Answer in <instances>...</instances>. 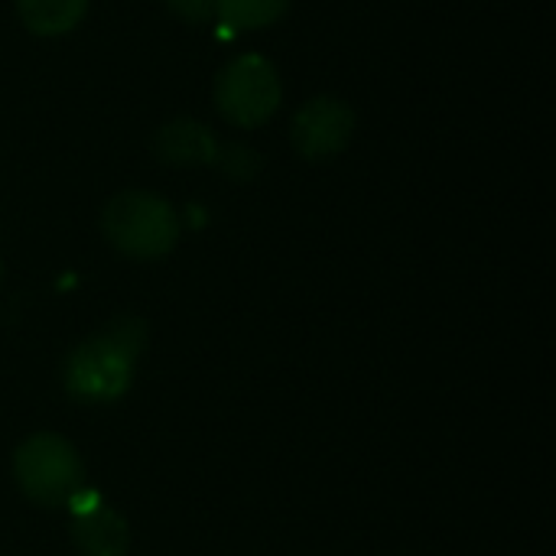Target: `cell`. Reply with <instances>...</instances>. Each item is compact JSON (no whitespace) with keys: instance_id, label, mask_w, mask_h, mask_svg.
Instances as JSON below:
<instances>
[{"instance_id":"30bf717a","label":"cell","mask_w":556,"mask_h":556,"mask_svg":"<svg viewBox=\"0 0 556 556\" xmlns=\"http://www.w3.org/2000/svg\"><path fill=\"white\" fill-rule=\"evenodd\" d=\"M215 163H218L231 179H238V182H248V179H254V176L261 173V156H257V150H254V147H241V143L222 147Z\"/></svg>"},{"instance_id":"9c48e42d","label":"cell","mask_w":556,"mask_h":556,"mask_svg":"<svg viewBox=\"0 0 556 556\" xmlns=\"http://www.w3.org/2000/svg\"><path fill=\"white\" fill-rule=\"evenodd\" d=\"M290 0H215V20L228 33H254L280 23Z\"/></svg>"},{"instance_id":"7c38bea8","label":"cell","mask_w":556,"mask_h":556,"mask_svg":"<svg viewBox=\"0 0 556 556\" xmlns=\"http://www.w3.org/2000/svg\"><path fill=\"white\" fill-rule=\"evenodd\" d=\"M0 277H3V261H0Z\"/></svg>"},{"instance_id":"8fae6325","label":"cell","mask_w":556,"mask_h":556,"mask_svg":"<svg viewBox=\"0 0 556 556\" xmlns=\"http://www.w3.org/2000/svg\"><path fill=\"white\" fill-rule=\"evenodd\" d=\"M166 7L186 23H212L215 20V0H166Z\"/></svg>"},{"instance_id":"52a82bcc","label":"cell","mask_w":556,"mask_h":556,"mask_svg":"<svg viewBox=\"0 0 556 556\" xmlns=\"http://www.w3.org/2000/svg\"><path fill=\"white\" fill-rule=\"evenodd\" d=\"M218 150L215 130L192 117H173L153 134V153L169 166H212Z\"/></svg>"},{"instance_id":"6da1fadb","label":"cell","mask_w":556,"mask_h":556,"mask_svg":"<svg viewBox=\"0 0 556 556\" xmlns=\"http://www.w3.org/2000/svg\"><path fill=\"white\" fill-rule=\"evenodd\" d=\"M143 345H147V323L137 316H121L108 323L101 332L78 342L62 365V384L68 397L81 404L121 401L134 384V371L143 355Z\"/></svg>"},{"instance_id":"7a4b0ae2","label":"cell","mask_w":556,"mask_h":556,"mask_svg":"<svg viewBox=\"0 0 556 556\" xmlns=\"http://www.w3.org/2000/svg\"><path fill=\"white\" fill-rule=\"evenodd\" d=\"M101 231L117 254L130 261H160L176 248L182 222L169 199L147 189H127L104 205Z\"/></svg>"},{"instance_id":"ba28073f","label":"cell","mask_w":556,"mask_h":556,"mask_svg":"<svg viewBox=\"0 0 556 556\" xmlns=\"http://www.w3.org/2000/svg\"><path fill=\"white\" fill-rule=\"evenodd\" d=\"M88 3L91 0H16V13L29 33L62 36V33H72L85 20Z\"/></svg>"},{"instance_id":"5b68a950","label":"cell","mask_w":556,"mask_h":556,"mask_svg":"<svg viewBox=\"0 0 556 556\" xmlns=\"http://www.w3.org/2000/svg\"><path fill=\"white\" fill-rule=\"evenodd\" d=\"M355 134V111L332 98V94H319L309 98L290 121V140L293 150L303 160H332L339 156L349 140Z\"/></svg>"},{"instance_id":"277c9868","label":"cell","mask_w":556,"mask_h":556,"mask_svg":"<svg viewBox=\"0 0 556 556\" xmlns=\"http://www.w3.org/2000/svg\"><path fill=\"white\" fill-rule=\"evenodd\" d=\"M212 98L222 121H228L231 127L254 130L277 114L283 101V85L270 59L244 52L218 68Z\"/></svg>"},{"instance_id":"8992f818","label":"cell","mask_w":556,"mask_h":556,"mask_svg":"<svg viewBox=\"0 0 556 556\" xmlns=\"http://www.w3.org/2000/svg\"><path fill=\"white\" fill-rule=\"evenodd\" d=\"M72 541L81 556H127L130 528L121 511L91 498V505L72 502Z\"/></svg>"},{"instance_id":"3957f363","label":"cell","mask_w":556,"mask_h":556,"mask_svg":"<svg viewBox=\"0 0 556 556\" xmlns=\"http://www.w3.org/2000/svg\"><path fill=\"white\" fill-rule=\"evenodd\" d=\"M13 479L39 508H68L85 492L81 453L59 433H33L13 453Z\"/></svg>"}]
</instances>
